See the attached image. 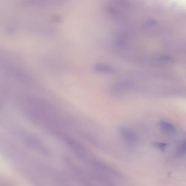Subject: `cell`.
<instances>
[{
    "label": "cell",
    "mask_w": 186,
    "mask_h": 186,
    "mask_svg": "<svg viewBox=\"0 0 186 186\" xmlns=\"http://www.w3.org/2000/svg\"><path fill=\"white\" fill-rule=\"evenodd\" d=\"M119 132L122 139L129 145H135L138 142V135L131 129L121 127Z\"/></svg>",
    "instance_id": "1"
},
{
    "label": "cell",
    "mask_w": 186,
    "mask_h": 186,
    "mask_svg": "<svg viewBox=\"0 0 186 186\" xmlns=\"http://www.w3.org/2000/svg\"><path fill=\"white\" fill-rule=\"evenodd\" d=\"M159 127L164 133L167 135H173L176 132V128L172 123L166 121L159 122Z\"/></svg>",
    "instance_id": "2"
},
{
    "label": "cell",
    "mask_w": 186,
    "mask_h": 186,
    "mask_svg": "<svg viewBox=\"0 0 186 186\" xmlns=\"http://www.w3.org/2000/svg\"><path fill=\"white\" fill-rule=\"evenodd\" d=\"M96 71L104 73H112L114 69L111 66L105 64H98L95 66Z\"/></svg>",
    "instance_id": "3"
},
{
    "label": "cell",
    "mask_w": 186,
    "mask_h": 186,
    "mask_svg": "<svg viewBox=\"0 0 186 186\" xmlns=\"http://www.w3.org/2000/svg\"><path fill=\"white\" fill-rule=\"evenodd\" d=\"M186 154V143L183 141L179 144L177 147L176 155L178 157H182Z\"/></svg>",
    "instance_id": "4"
}]
</instances>
